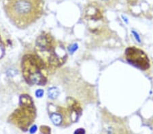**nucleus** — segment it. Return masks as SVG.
<instances>
[{
	"label": "nucleus",
	"mask_w": 153,
	"mask_h": 134,
	"mask_svg": "<svg viewBox=\"0 0 153 134\" xmlns=\"http://www.w3.org/2000/svg\"><path fill=\"white\" fill-rule=\"evenodd\" d=\"M4 10L12 24L19 29L27 28L42 16L43 0H5Z\"/></svg>",
	"instance_id": "nucleus-1"
},
{
	"label": "nucleus",
	"mask_w": 153,
	"mask_h": 134,
	"mask_svg": "<svg viewBox=\"0 0 153 134\" xmlns=\"http://www.w3.org/2000/svg\"><path fill=\"white\" fill-rule=\"evenodd\" d=\"M35 50L37 55L43 60L48 69L60 67L67 60V53L62 43L47 33L38 37Z\"/></svg>",
	"instance_id": "nucleus-2"
},
{
	"label": "nucleus",
	"mask_w": 153,
	"mask_h": 134,
	"mask_svg": "<svg viewBox=\"0 0 153 134\" xmlns=\"http://www.w3.org/2000/svg\"><path fill=\"white\" fill-rule=\"evenodd\" d=\"M21 69L24 79L31 85H44L48 76V68L38 55H25L22 60Z\"/></svg>",
	"instance_id": "nucleus-3"
},
{
	"label": "nucleus",
	"mask_w": 153,
	"mask_h": 134,
	"mask_svg": "<svg viewBox=\"0 0 153 134\" xmlns=\"http://www.w3.org/2000/svg\"><path fill=\"white\" fill-rule=\"evenodd\" d=\"M36 116V110L31 97L27 94L21 95L19 106L10 116L12 124L22 131H26L33 123Z\"/></svg>",
	"instance_id": "nucleus-4"
},
{
	"label": "nucleus",
	"mask_w": 153,
	"mask_h": 134,
	"mask_svg": "<svg viewBox=\"0 0 153 134\" xmlns=\"http://www.w3.org/2000/svg\"><path fill=\"white\" fill-rule=\"evenodd\" d=\"M49 116L54 125L61 127H66L73 122L70 110L61 106L49 107Z\"/></svg>",
	"instance_id": "nucleus-5"
},
{
	"label": "nucleus",
	"mask_w": 153,
	"mask_h": 134,
	"mask_svg": "<svg viewBox=\"0 0 153 134\" xmlns=\"http://www.w3.org/2000/svg\"><path fill=\"white\" fill-rule=\"evenodd\" d=\"M125 56L127 62L141 70H146L150 67V60L144 51L134 46L125 50Z\"/></svg>",
	"instance_id": "nucleus-6"
},
{
	"label": "nucleus",
	"mask_w": 153,
	"mask_h": 134,
	"mask_svg": "<svg viewBox=\"0 0 153 134\" xmlns=\"http://www.w3.org/2000/svg\"><path fill=\"white\" fill-rule=\"evenodd\" d=\"M86 18L91 20H99L101 17H102V14L100 12V11L96 10L95 8H91L87 9L86 12Z\"/></svg>",
	"instance_id": "nucleus-7"
},
{
	"label": "nucleus",
	"mask_w": 153,
	"mask_h": 134,
	"mask_svg": "<svg viewBox=\"0 0 153 134\" xmlns=\"http://www.w3.org/2000/svg\"><path fill=\"white\" fill-rule=\"evenodd\" d=\"M59 95V90L55 87H52L48 90V96L51 99H56Z\"/></svg>",
	"instance_id": "nucleus-8"
},
{
	"label": "nucleus",
	"mask_w": 153,
	"mask_h": 134,
	"mask_svg": "<svg viewBox=\"0 0 153 134\" xmlns=\"http://www.w3.org/2000/svg\"><path fill=\"white\" fill-rule=\"evenodd\" d=\"M131 33H133V35H134L135 39V40H136V41H137V42L138 43H141V38H140L139 34H138L136 32V31H132Z\"/></svg>",
	"instance_id": "nucleus-9"
},
{
	"label": "nucleus",
	"mask_w": 153,
	"mask_h": 134,
	"mask_svg": "<svg viewBox=\"0 0 153 134\" xmlns=\"http://www.w3.org/2000/svg\"><path fill=\"white\" fill-rule=\"evenodd\" d=\"M44 91L42 89H38L36 92V96L38 97H40L43 96Z\"/></svg>",
	"instance_id": "nucleus-10"
},
{
	"label": "nucleus",
	"mask_w": 153,
	"mask_h": 134,
	"mask_svg": "<svg viewBox=\"0 0 153 134\" xmlns=\"http://www.w3.org/2000/svg\"><path fill=\"white\" fill-rule=\"evenodd\" d=\"M85 131L83 130V129H79V130H76L75 131V133H85Z\"/></svg>",
	"instance_id": "nucleus-11"
},
{
	"label": "nucleus",
	"mask_w": 153,
	"mask_h": 134,
	"mask_svg": "<svg viewBox=\"0 0 153 134\" xmlns=\"http://www.w3.org/2000/svg\"><path fill=\"white\" fill-rule=\"evenodd\" d=\"M122 18H123V19H124V21L126 23H127V24L129 23V21H128V19H127V18H125V17L124 16H122Z\"/></svg>",
	"instance_id": "nucleus-12"
},
{
	"label": "nucleus",
	"mask_w": 153,
	"mask_h": 134,
	"mask_svg": "<svg viewBox=\"0 0 153 134\" xmlns=\"http://www.w3.org/2000/svg\"><path fill=\"white\" fill-rule=\"evenodd\" d=\"M103 1H108V0H103Z\"/></svg>",
	"instance_id": "nucleus-13"
}]
</instances>
